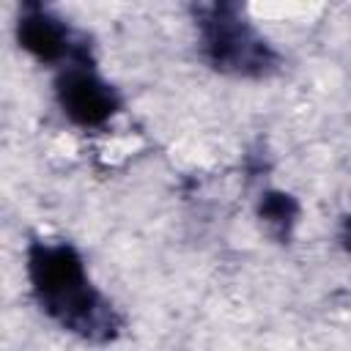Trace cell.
I'll return each mask as SVG.
<instances>
[{"label": "cell", "mask_w": 351, "mask_h": 351, "mask_svg": "<svg viewBox=\"0 0 351 351\" xmlns=\"http://www.w3.org/2000/svg\"><path fill=\"white\" fill-rule=\"evenodd\" d=\"M16 41L38 63H49L60 69L71 63H93L88 38L41 5H25L19 11Z\"/></svg>", "instance_id": "4"}, {"label": "cell", "mask_w": 351, "mask_h": 351, "mask_svg": "<svg viewBox=\"0 0 351 351\" xmlns=\"http://www.w3.org/2000/svg\"><path fill=\"white\" fill-rule=\"evenodd\" d=\"M60 112L80 129H101L121 110L118 90L99 77L93 63H71L55 80Z\"/></svg>", "instance_id": "3"}, {"label": "cell", "mask_w": 351, "mask_h": 351, "mask_svg": "<svg viewBox=\"0 0 351 351\" xmlns=\"http://www.w3.org/2000/svg\"><path fill=\"white\" fill-rule=\"evenodd\" d=\"M346 244H348V252H351V222H348V233H346Z\"/></svg>", "instance_id": "6"}, {"label": "cell", "mask_w": 351, "mask_h": 351, "mask_svg": "<svg viewBox=\"0 0 351 351\" xmlns=\"http://www.w3.org/2000/svg\"><path fill=\"white\" fill-rule=\"evenodd\" d=\"M197 41L203 60L219 74L261 80L277 71L280 63L274 47L233 3L197 8Z\"/></svg>", "instance_id": "2"}, {"label": "cell", "mask_w": 351, "mask_h": 351, "mask_svg": "<svg viewBox=\"0 0 351 351\" xmlns=\"http://www.w3.org/2000/svg\"><path fill=\"white\" fill-rule=\"evenodd\" d=\"M27 280L38 310L60 329L88 343H110L121 335L123 318L90 282L82 255L69 241H30Z\"/></svg>", "instance_id": "1"}, {"label": "cell", "mask_w": 351, "mask_h": 351, "mask_svg": "<svg viewBox=\"0 0 351 351\" xmlns=\"http://www.w3.org/2000/svg\"><path fill=\"white\" fill-rule=\"evenodd\" d=\"M258 217L263 219V225L280 239L285 241L299 219V203L288 195V192H266L261 195L258 203Z\"/></svg>", "instance_id": "5"}]
</instances>
